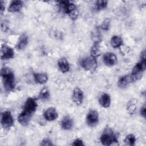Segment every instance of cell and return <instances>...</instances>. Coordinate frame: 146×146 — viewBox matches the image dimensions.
I'll return each instance as SVG.
<instances>
[{
	"mask_svg": "<svg viewBox=\"0 0 146 146\" xmlns=\"http://www.w3.org/2000/svg\"><path fill=\"white\" fill-rule=\"evenodd\" d=\"M108 1L106 0H98L95 2L94 5V9L95 11H99L105 9L108 6Z\"/></svg>",
	"mask_w": 146,
	"mask_h": 146,
	"instance_id": "24",
	"label": "cell"
},
{
	"mask_svg": "<svg viewBox=\"0 0 146 146\" xmlns=\"http://www.w3.org/2000/svg\"><path fill=\"white\" fill-rule=\"evenodd\" d=\"M71 145H75V146H82V145H84L85 144L82 139L77 138L72 141Z\"/></svg>",
	"mask_w": 146,
	"mask_h": 146,
	"instance_id": "29",
	"label": "cell"
},
{
	"mask_svg": "<svg viewBox=\"0 0 146 146\" xmlns=\"http://www.w3.org/2000/svg\"><path fill=\"white\" fill-rule=\"evenodd\" d=\"M123 43L122 38L119 35H113L110 40V44L113 48H117L120 47Z\"/></svg>",
	"mask_w": 146,
	"mask_h": 146,
	"instance_id": "22",
	"label": "cell"
},
{
	"mask_svg": "<svg viewBox=\"0 0 146 146\" xmlns=\"http://www.w3.org/2000/svg\"><path fill=\"white\" fill-rule=\"evenodd\" d=\"M72 99L74 103L77 105H81L84 100V93L83 91L79 87H75L72 94Z\"/></svg>",
	"mask_w": 146,
	"mask_h": 146,
	"instance_id": "12",
	"label": "cell"
},
{
	"mask_svg": "<svg viewBox=\"0 0 146 146\" xmlns=\"http://www.w3.org/2000/svg\"><path fill=\"white\" fill-rule=\"evenodd\" d=\"M1 76L5 90L7 91H13L15 87V79L13 70L6 66H3L1 70Z\"/></svg>",
	"mask_w": 146,
	"mask_h": 146,
	"instance_id": "1",
	"label": "cell"
},
{
	"mask_svg": "<svg viewBox=\"0 0 146 146\" xmlns=\"http://www.w3.org/2000/svg\"><path fill=\"white\" fill-rule=\"evenodd\" d=\"M99 104L104 108H107L110 107L111 103V96L107 93H102L98 99Z\"/></svg>",
	"mask_w": 146,
	"mask_h": 146,
	"instance_id": "18",
	"label": "cell"
},
{
	"mask_svg": "<svg viewBox=\"0 0 146 146\" xmlns=\"http://www.w3.org/2000/svg\"><path fill=\"white\" fill-rule=\"evenodd\" d=\"M145 113H146V107H145V104H144L140 108V115L145 118Z\"/></svg>",
	"mask_w": 146,
	"mask_h": 146,
	"instance_id": "30",
	"label": "cell"
},
{
	"mask_svg": "<svg viewBox=\"0 0 146 146\" xmlns=\"http://www.w3.org/2000/svg\"><path fill=\"white\" fill-rule=\"evenodd\" d=\"M132 79L130 75H125L120 76L117 81V86L121 89L126 88L129 85L132 83Z\"/></svg>",
	"mask_w": 146,
	"mask_h": 146,
	"instance_id": "15",
	"label": "cell"
},
{
	"mask_svg": "<svg viewBox=\"0 0 146 146\" xmlns=\"http://www.w3.org/2000/svg\"><path fill=\"white\" fill-rule=\"evenodd\" d=\"M0 5H1V14L3 15V13L5 10V7L4 5V3L2 1H1L0 2Z\"/></svg>",
	"mask_w": 146,
	"mask_h": 146,
	"instance_id": "31",
	"label": "cell"
},
{
	"mask_svg": "<svg viewBox=\"0 0 146 146\" xmlns=\"http://www.w3.org/2000/svg\"><path fill=\"white\" fill-rule=\"evenodd\" d=\"M58 5L63 13L67 14L72 20H75L78 17L76 5L70 1H58Z\"/></svg>",
	"mask_w": 146,
	"mask_h": 146,
	"instance_id": "3",
	"label": "cell"
},
{
	"mask_svg": "<svg viewBox=\"0 0 146 146\" xmlns=\"http://www.w3.org/2000/svg\"><path fill=\"white\" fill-rule=\"evenodd\" d=\"M146 68V60H145V51L143 50L140 54V61L137 62L133 67L130 76L133 82L140 80Z\"/></svg>",
	"mask_w": 146,
	"mask_h": 146,
	"instance_id": "2",
	"label": "cell"
},
{
	"mask_svg": "<svg viewBox=\"0 0 146 146\" xmlns=\"http://www.w3.org/2000/svg\"><path fill=\"white\" fill-rule=\"evenodd\" d=\"M102 53L100 41H95L90 49V55L95 58L99 57Z\"/></svg>",
	"mask_w": 146,
	"mask_h": 146,
	"instance_id": "21",
	"label": "cell"
},
{
	"mask_svg": "<svg viewBox=\"0 0 146 146\" xmlns=\"http://www.w3.org/2000/svg\"><path fill=\"white\" fill-rule=\"evenodd\" d=\"M103 61L107 66L112 67L117 63V58L115 54L111 52H107L103 55Z\"/></svg>",
	"mask_w": 146,
	"mask_h": 146,
	"instance_id": "10",
	"label": "cell"
},
{
	"mask_svg": "<svg viewBox=\"0 0 146 146\" xmlns=\"http://www.w3.org/2000/svg\"><path fill=\"white\" fill-rule=\"evenodd\" d=\"M86 124L90 127H96L99 122V115L98 112L95 110H90L86 118Z\"/></svg>",
	"mask_w": 146,
	"mask_h": 146,
	"instance_id": "7",
	"label": "cell"
},
{
	"mask_svg": "<svg viewBox=\"0 0 146 146\" xmlns=\"http://www.w3.org/2000/svg\"><path fill=\"white\" fill-rule=\"evenodd\" d=\"M100 141L102 145L109 146L115 143H117L118 140L113 131L110 127L104 128L100 137Z\"/></svg>",
	"mask_w": 146,
	"mask_h": 146,
	"instance_id": "4",
	"label": "cell"
},
{
	"mask_svg": "<svg viewBox=\"0 0 146 146\" xmlns=\"http://www.w3.org/2000/svg\"><path fill=\"white\" fill-rule=\"evenodd\" d=\"M136 141V138L135 136L133 134H129L127 135L124 140L125 144L126 145H129V146L135 145Z\"/></svg>",
	"mask_w": 146,
	"mask_h": 146,
	"instance_id": "26",
	"label": "cell"
},
{
	"mask_svg": "<svg viewBox=\"0 0 146 146\" xmlns=\"http://www.w3.org/2000/svg\"><path fill=\"white\" fill-rule=\"evenodd\" d=\"M14 118L10 111H5L1 113V124L4 129H9L14 125Z\"/></svg>",
	"mask_w": 146,
	"mask_h": 146,
	"instance_id": "6",
	"label": "cell"
},
{
	"mask_svg": "<svg viewBox=\"0 0 146 146\" xmlns=\"http://www.w3.org/2000/svg\"><path fill=\"white\" fill-rule=\"evenodd\" d=\"M60 125L62 128L65 131L71 130L74 125L73 120L70 116L67 115L65 116L62 118L60 121Z\"/></svg>",
	"mask_w": 146,
	"mask_h": 146,
	"instance_id": "19",
	"label": "cell"
},
{
	"mask_svg": "<svg viewBox=\"0 0 146 146\" xmlns=\"http://www.w3.org/2000/svg\"><path fill=\"white\" fill-rule=\"evenodd\" d=\"M44 119L48 121H53L58 117V112L54 107H48L43 113Z\"/></svg>",
	"mask_w": 146,
	"mask_h": 146,
	"instance_id": "11",
	"label": "cell"
},
{
	"mask_svg": "<svg viewBox=\"0 0 146 146\" xmlns=\"http://www.w3.org/2000/svg\"><path fill=\"white\" fill-rule=\"evenodd\" d=\"M40 145H42V146H45V145H53L54 144L52 143V141L49 138L46 137V138L43 139L40 141Z\"/></svg>",
	"mask_w": 146,
	"mask_h": 146,
	"instance_id": "28",
	"label": "cell"
},
{
	"mask_svg": "<svg viewBox=\"0 0 146 146\" xmlns=\"http://www.w3.org/2000/svg\"><path fill=\"white\" fill-rule=\"evenodd\" d=\"M137 101L135 99H132L128 101L127 104L126 110L129 114L133 115L136 109V104Z\"/></svg>",
	"mask_w": 146,
	"mask_h": 146,
	"instance_id": "25",
	"label": "cell"
},
{
	"mask_svg": "<svg viewBox=\"0 0 146 146\" xmlns=\"http://www.w3.org/2000/svg\"><path fill=\"white\" fill-rule=\"evenodd\" d=\"M33 115V114L22 110V111L18 116L17 120L21 125L26 126L29 124L30 121H31Z\"/></svg>",
	"mask_w": 146,
	"mask_h": 146,
	"instance_id": "13",
	"label": "cell"
},
{
	"mask_svg": "<svg viewBox=\"0 0 146 146\" xmlns=\"http://www.w3.org/2000/svg\"><path fill=\"white\" fill-rule=\"evenodd\" d=\"M38 103L36 99L34 98L29 97L26 100L24 103L23 110L30 113L34 114L36 111Z\"/></svg>",
	"mask_w": 146,
	"mask_h": 146,
	"instance_id": "8",
	"label": "cell"
},
{
	"mask_svg": "<svg viewBox=\"0 0 146 146\" xmlns=\"http://www.w3.org/2000/svg\"><path fill=\"white\" fill-rule=\"evenodd\" d=\"M14 50L9 46L3 44L1 48V58L2 60H9L14 57Z\"/></svg>",
	"mask_w": 146,
	"mask_h": 146,
	"instance_id": "9",
	"label": "cell"
},
{
	"mask_svg": "<svg viewBox=\"0 0 146 146\" xmlns=\"http://www.w3.org/2000/svg\"><path fill=\"white\" fill-rule=\"evenodd\" d=\"M33 77L35 82L39 84H45L48 80V76L46 73H34Z\"/></svg>",
	"mask_w": 146,
	"mask_h": 146,
	"instance_id": "20",
	"label": "cell"
},
{
	"mask_svg": "<svg viewBox=\"0 0 146 146\" xmlns=\"http://www.w3.org/2000/svg\"><path fill=\"white\" fill-rule=\"evenodd\" d=\"M57 65L60 71L63 74L68 72L70 70V63L67 59L64 57L60 58L58 60Z\"/></svg>",
	"mask_w": 146,
	"mask_h": 146,
	"instance_id": "16",
	"label": "cell"
},
{
	"mask_svg": "<svg viewBox=\"0 0 146 146\" xmlns=\"http://www.w3.org/2000/svg\"><path fill=\"white\" fill-rule=\"evenodd\" d=\"M23 2L20 0L12 1L9 6L8 11L12 13H18L21 11L23 6Z\"/></svg>",
	"mask_w": 146,
	"mask_h": 146,
	"instance_id": "17",
	"label": "cell"
},
{
	"mask_svg": "<svg viewBox=\"0 0 146 146\" xmlns=\"http://www.w3.org/2000/svg\"><path fill=\"white\" fill-rule=\"evenodd\" d=\"M29 42V37L28 35L26 33L22 34L15 44V48L18 50H24L26 46L28 45Z\"/></svg>",
	"mask_w": 146,
	"mask_h": 146,
	"instance_id": "14",
	"label": "cell"
},
{
	"mask_svg": "<svg viewBox=\"0 0 146 146\" xmlns=\"http://www.w3.org/2000/svg\"><path fill=\"white\" fill-rule=\"evenodd\" d=\"M80 65L86 71L94 72L96 71L98 67V62L96 58L90 55V56L83 58L80 62Z\"/></svg>",
	"mask_w": 146,
	"mask_h": 146,
	"instance_id": "5",
	"label": "cell"
},
{
	"mask_svg": "<svg viewBox=\"0 0 146 146\" xmlns=\"http://www.w3.org/2000/svg\"><path fill=\"white\" fill-rule=\"evenodd\" d=\"M110 23H111L110 19L108 18H106L103 21L100 27L104 31H108L110 27Z\"/></svg>",
	"mask_w": 146,
	"mask_h": 146,
	"instance_id": "27",
	"label": "cell"
},
{
	"mask_svg": "<svg viewBox=\"0 0 146 146\" xmlns=\"http://www.w3.org/2000/svg\"><path fill=\"white\" fill-rule=\"evenodd\" d=\"M38 98L42 101H48L50 99V92L48 88L44 87L39 92Z\"/></svg>",
	"mask_w": 146,
	"mask_h": 146,
	"instance_id": "23",
	"label": "cell"
}]
</instances>
